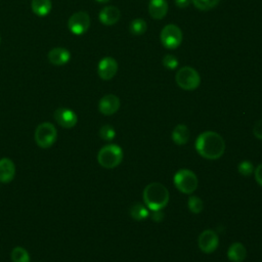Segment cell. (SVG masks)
Returning <instances> with one entry per match:
<instances>
[{
    "label": "cell",
    "mask_w": 262,
    "mask_h": 262,
    "mask_svg": "<svg viewBox=\"0 0 262 262\" xmlns=\"http://www.w3.org/2000/svg\"><path fill=\"white\" fill-rule=\"evenodd\" d=\"M196 150L200 156L208 160H217L225 151V142L214 131H205L196 141Z\"/></svg>",
    "instance_id": "cell-1"
},
{
    "label": "cell",
    "mask_w": 262,
    "mask_h": 262,
    "mask_svg": "<svg viewBox=\"0 0 262 262\" xmlns=\"http://www.w3.org/2000/svg\"><path fill=\"white\" fill-rule=\"evenodd\" d=\"M143 198L145 205L151 211L162 210L169 202V192L162 184L153 182L145 188Z\"/></svg>",
    "instance_id": "cell-2"
},
{
    "label": "cell",
    "mask_w": 262,
    "mask_h": 262,
    "mask_svg": "<svg viewBox=\"0 0 262 262\" xmlns=\"http://www.w3.org/2000/svg\"><path fill=\"white\" fill-rule=\"evenodd\" d=\"M123 160V151L117 145H107L100 149L97 155L99 165L106 169L116 168Z\"/></svg>",
    "instance_id": "cell-3"
},
{
    "label": "cell",
    "mask_w": 262,
    "mask_h": 262,
    "mask_svg": "<svg viewBox=\"0 0 262 262\" xmlns=\"http://www.w3.org/2000/svg\"><path fill=\"white\" fill-rule=\"evenodd\" d=\"M58 139V130L54 124L44 122L38 125L35 131V142L38 147L48 149L54 146Z\"/></svg>",
    "instance_id": "cell-4"
},
{
    "label": "cell",
    "mask_w": 262,
    "mask_h": 262,
    "mask_svg": "<svg viewBox=\"0 0 262 262\" xmlns=\"http://www.w3.org/2000/svg\"><path fill=\"white\" fill-rule=\"evenodd\" d=\"M173 182L180 193L187 195L193 194L197 190L199 184L196 174L189 169H181L177 171L174 175Z\"/></svg>",
    "instance_id": "cell-5"
},
{
    "label": "cell",
    "mask_w": 262,
    "mask_h": 262,
    "mask_svg": "<svg viewBox=\"0 0 262 262\" xmlns=\"http://www.w3.org/2000/svg\"><path fill=\"white\" fill-rule=\"evenodd\" d=\"M177 85L185 90H195L201 84L199 73L192 67H182L175 75Z\"/></svg>",
    "instance_id": "cell-6"
},
{
    "label": "cell",
    "mask_w": 262,
    "mask_h": 262,
    "mask_svg": "<svg viewBox=\"0 0 262 262\" xmlns=\"http://www.w3.org/2000/svg\"><path fill=\"white\" fill-rule=\"evenodd\" d=\"M182 38L180 28L174 24L166 25L160 33L161 43L167 49H176L181 44Z\"/></svg>",
    "instance_id": "cell-7"
},
{
    "label": "cell",
    "mask_w": 262,
    "mask_h": 262,
    "mask_svg": "<svg viewBox=\"0 0 262 262\" xmlns=\"http://www.w3.org/2000/svg\"><path fill=\"white\" fill-rule=\"evenodd\" d=\"M69 30L74 35H83L85 34L90 27V17L85 12H78L72 15L68 21Z\"/></svg>",
    "instance_id": "cell-8"
},
{
    "label": "cell",
    "mask_w": 262,
    "mask_h": 262,
    "mask_svg": "<svg viewBox=\"0 0 262 262\" xmlns=\"http://www.w3.org/2000/svg\"><path fill=\"white\" fill-rule=\"evenodd\" d=\"M219 244V238L218 234L212 230V229H206L204 230L198 240L199 248L202 252L206 254H210L216 250Z\"/></svg>",
    "instance_id": "cell-9"
},
{
    "label": "cell",
    "mask_w": 262,
    "mask_h": 262,
    "mask_svg": "<svg viewBox=\"0 0 262 262\" xmlns=\"http://www.w3.org/2000/svg\"><path fill=\"white\" fill-rule=\"evenodd\" d=\"M118 72V63L111 57H106L98 63L97 73L102 80H111Z\"/></svg>",
    "instance_id": "cell-10"
},
{
    "label": "cell",
    "mask_w": 262,
    "mask_h": 262,
    "mask_svg": "<svg viewBox=\"0 0 262 262\" xmlns=\"http://www.w3.org/2000/svg\"><path fill=\"white\" fill-rule=\"evenodd\" d=\"M120 109V99L115 94H107L102 96L98 102V110L104 116H111Z\"/></svg>",
    "instance_id": "cell-11"
},
{
    "label": "cell",
    "mask_w": 262,
    "mask_h": 262,
    "mask_svg": "<svg viewBox=\"0 0 262 262\" xmlns=\"http://www.w3.org/2000/svg\"><path fill=\"white\" fill-rule=\"evenodd\" d=\"M55 119L64 128H73L78 121L74 111L67 108H60L55 112Z\"/></svg>",
    "instance_id": "cell-12"
},
{
    "label": "cell",
    "mask_w": 262,
    "mask_h": 262,
    "mask_svg": "<svg viewBox=\"0 0 262 262\" xmlns=\"http://www.w3.org/2000/svg\"><path fill=\"white\" fill-rule=\"evenodd\" d=\"M15 163L9 158H4L0 160V182L9 184L15 178Z\"/></svg>",
    "instance_id": "cell-13"
},
{
    "label": "cell",
    "mask_w": 262,
    "mask_h": 262,
    "mask_svg": "<svg viewBox=\"0 0 262 262\" xmlns=\"http://www.w3.org/2000/svg\"><path fill=\"white\" fill-rule=\"evenodd\" d=\"M99 21L106 26H113L117 24L121 18V13L118 8L110 6L102 9L99 13Z\"/></svg>",
    "instance_id": "cell-14"
},
{
    "label": "cell",
    "mask_w": 262,
    "mask_h": 262,
    "mask_svg": "<svg viewBox=\"0 0 262 262\" xmlns=\"http://www.w3.org/2000/svg\"><path fill=\"white\" fill-rule=\"evenodd\" d=\"M168 13V3L166 0H151L149 4V14L155 20H162Z\"/></svg>",
    "instance_id": "cell-15"
},
{
    "label": "cell",
    "mask_w": 262,
    "mask_h": 262,
    "mask_svg": "<svg viewBox=\"0 0 262 262\" xmlns=\"http://www.w3.org/2000/svg\"><path fill=\"white\" fill-rule=\"evenodd\" d=\"M71 59V54L68 49L63 47H56L53 48L48 53V61L54 66H64L66 65Z\"/></svg>",
    "instance_id": "cell-16"
},
{
    "label": "cell",
    "mask_w": 262,
    "mask_h": 262,
    "mask_svg": "<svg viewBox=\"0 0 262 262\" xmlns=\"http://www.w3.org/2000/svg\"><path fill=\"white\" fill-rule=\"evenodd\" d=\"M227 257L231 262H243L247 257V250L243 244L233 243L228 248Z\"/></svg>",
    "instance_id": "cell-17"
},
{
    "label": "cell",
    "mask_w": 262,
    "mask_h": 262,
    "mask_svg": "<svg viewBox=\"0 0 262 262\" xmlns=\"http://www.w3.org/2000/svg\"><path fill=\"white\" fill-rule=\"evenodd\" d=\"M190 130L188 128V126H186L185 124H179L177 125L173 133H172V140L174 142V144L178 145V146H184L187 145L189 140H190Z\"/></svg>",
    "instance_id": "cell-18"
},
{
    "label": "cell",
    "mask_w": 262,
    "mask_h": 262,
    "mask_svg": "<svg viewBox=\"0 0 262 262\" xmlns=\"http://www.w3.org/2000/svg\"><path fill=\"white\" fill-rule=\"evenodd\" d=\"M53 5L50 0H32V12L38 17H45L51 11Z\"/></svg>",
    "instance_id": "cell-19"
},
{
    "label": "cell",
    "mask_w": 262,
    "mask_h": 262,
    "mask_svg": "<svg viewBox=\"0 0 262 262\" xmlns=\"http://www.w3.org/2000/svg\"><path fill=\"white\" fill-rule=\"evenodd\" d=\"M130 216L136 220H144L150 216V212L147 206L141 203H137L130 208Z\"/></svg>",
    "instance_id": "cell-20"
},
{
    "label": "cell",
    "mask_w": 262,
    "mask_h": 262,
    "mask_svg": "<svg viewBox=\"0 0 262 262\" xmlns=\"http://www.w3.org/2000/svg\"><path fill=\"white\" fill-rule=\"evenodd\" d=\"M147 29H148L147 22L143 19H136L129 25L130 33L136 36L144 35L147 32Z\"/></svg>",
    "instance_id": "cell-21"
},
{
    "label": "cell",
    "mask_w": 262,
    "mask_h": 262,
    "mask_svg": "<svg viewBox=\"0 0 262 262\" xmlns=\"http://www.w3.org/2000/svg\"><path fill=\"white\" fill-rule=\"evenodd\" d=\"M13 262H30V255L26 249L22 247H16L11 254Z\"/></svg>",
    "instance_id": "cell-22"
},
{
    "label": "cell",
    "mask_w": 262,
    "mask_h": 262,
    "mask_svg": "<svg viewBox=\"0 0 262 262\" xmlns=\"http://www.w3.org/2000/svg\"><path fill=\"white\" fill-rule=\"evenodd\" d=\"M196 9L200 11H209L215 8L220 0H191Z\"/></svg>",
    "instance_id": "cell-23"
},
{
    "label": "cell",
    "mask_w": 262,
    "mask_h": 262,
    "mask_svg": "<svg viewBox=\"0 0 262 262\" xmlns=\"http://www.w3.org/2000/svg\"><path fill=\"white\" fill-rule=\"evenodd\" d=\"M188 206H189L190 211L194 214L201 213L203 211V208H204L203 201L199 197H196V196H193L189 199Z\"/></svg>",
    "instance_id": "cell-24"
},
{
    "label": "cell",
    "mask_w": 262,
    "mask_h": 262,
    "mask_svg": "<svg viewBox=\"0 0 262 262\" xmlns=\"http://www.w3.org/2000/svg\"><path fill=\"white\" fill-rule=\"evenodd\" d=\"M115 136H116V131L113 128V126H111V125H103L99 129V137L103 141L111 142L115 139Z\"/></svg>",
    "instance_id": "cell-25"
},
{
    "label": "cell",
    "mask_w": 262,
    "mask_h": 262,
    "mask_svg": "<svg viewBox=\"0 0 262 262\" xmlns=\"http://www.w3.org/2000/svg\"><path fill=\"white\" fill-rule=\"evenodd\" d=\"M238 170L243 176H249L254 172V166L250 161H243L239 164Z\"/></svg>",
    "instance_id": "cell-26"
},
{
    "label": "cell",
    "mask_w": 262,
    "mask_h": 262,
    "mask_svg": "<svg viewBox=\"0 0 262 262\" xmlns=\"http://www.w3.org/2000/svg\"><path fill=\"white\" fill-rule=\"evenodd\" d=\"M178 60L172 55H166L163 58V66L168 70H175L178 67Z\"/></svg>",
    "instance_id": "cell-27"
},
{
    "label": "cell",
    "mask_w": 262,
    "mask_h": 262,
    "mask_svg": "<svg viewBox=\"0 0 262 262\" xmlns=\"http://www.w3.org/2000/svg\"><path fill=\"white\" fill-rule=\"evenodd\" d=\"M253 134H254L255 138H257L258 140H261V141H262V119H260L259 121H257L256 124L254 125Z\"/></svg>",
    "instance_id": "cell-28"
},
{
    "label": "cell",
    "mask_w": 262,
    "mask_h": 262,
    "mask_svg": "<svg viewBox=\"0 0 262 262\" xmlns=\"http://www.w3.org/2000/svg\"><path fill=\"white\" fill-rule=\"evenodd\" d=\"M254 175H255V179H256L257 184L262 187V164H260V165H258V167H256V169L254 170Z\"/></svg>",
    "instance_id": "cell-29"
},
{
    "label": "cell",
    "mask_w": 262,
    "mask_h": 262,
    "mask_svg": "<svg viewBox=\"0 0 262 262\" xmlns=\"http://www.w3.org/2000/svg\"><path fill=\"white\" fill-rule=\"evenodd\" d=\"M151 217L154 221L156 222H160L164 219V213L162 210H157V211H152V214H151Z\"/></svg>",
    "instance_id": "cell-30"
},
{
    "label": "cell",
    "mask_w": 262,
    "mask_h": 262,
    "mask_svg": "<svg viewBox=\"0 0 262 262\" xmlns=\"http://www.w3.org/2000/svg\"><path fill=\"white\" fill-rule=\"evenodd\" d=\"M174 2L176 7L179 9H187L191 4V0H174Z\"/></svg>",
    "instance_id": "cell-31"
},
{
    "label": "cell",
    "mask_w": 262,
    "mask_h": 262,
    "mask_svg": "<svg viewBox=\"0 0 262 262\" xmlns=\"http://www.w3.org/2000/svg\"><path fill=\"white\" fill-rule=\"evenodd\" d=\"M97 3H99V4H107V3H109L110 0H96Z\"/></svg>",
    "instance_id": "cell-32"
},
{
    "label": "cell",
    "mask_w": 262,
    "mask_h": 262,
    "mask_svg": "<svg viewBox=\"0 0 262 262\" xmlns=\"http://www.w3.org/2000/svg\"><path fill=\"white\" fill-rule=\"evenodd\" d=\"M0 42H2V37H0Z\"/></svg>",
    "instance_id": "cell-33"
}]
</instances>
